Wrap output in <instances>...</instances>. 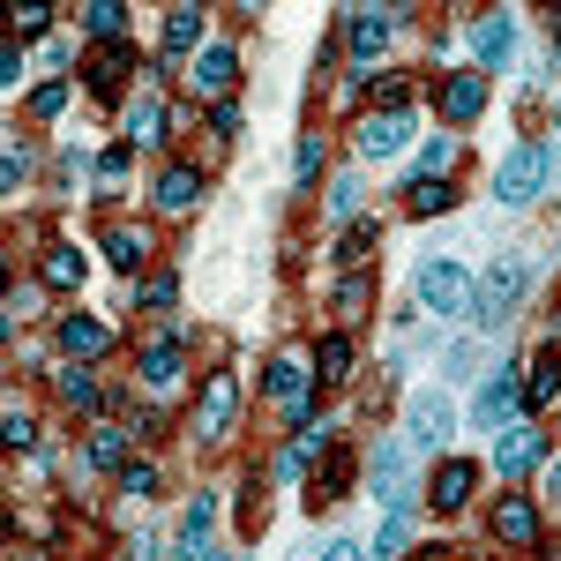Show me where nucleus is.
<instances>
[{
	"label": "nucleus",
	"mask_w": 561,
	"mask_h": 561,
	"mask_svg": "<svg viewBox=\"0 0 561 561\" xmlns=\"http://www.w3.org/2000/svg\"><path fill=\"white\" fill-rule=\"evenodd\" d=\"M539 561H561V539H539Z\"/></svg>",
	"instance_id": "52"
},
{
	"label": "nucleus",
	"mask_w": 561,
	"mask_h": 561,
	"mask_svg": "<svg viewBox=\"0 0 561 561\" xmlns=\"http://www.w3.org/2000/svg\"><path fill=\"white\" fill-rule=\"evenodd\" d=\"M98 180H105V195H113V187L128 180V142H121V150H105V165H98Z\"/></svg>",
	"instance_id": "43"
},
{
	"label": "nucleus",
	"mask_w": 561,
	"mask_h": 561,
	"mask_svg": "<svg viewBox=\"0 0 561 561\" xmlns=\"http://www.w3.org/2000/svg\"><path fill=\"white\" fill-rule=\"evenodd\" d=\"M98 248H105V262H121V270H142V262H150V248H142V232H135V225H105V240H98Z\"/></svg>",
	"instance_id": "24"
},
{
	"label": "nucleus",
	"mask_w": 561,
	"mask_h": 561,
	"mask_svg": "<svg viewBox=\"0 0 561 561\" xmlns=\"http://www.w3.org/2000/svg\"><path fill=\"white\" fill-rule=\"evenodd\" d=\"M113 479H121V494H128V502H150V494H158V465H135V457H128Z\"/></svg>",
	"instance_id": "35"
},
{
	"label": "nucleus",
	"mask_w": 561,
	"mask_h": 561,
	"mask_svg": "<svg viewBox=\"0 0 561 561\" xmlns=\"http://www.w3.org/2000/svg\"><path fill=\"white\" fill-rule=\"evenodd\" d=\"M203 45V8H165V53H195Z\"/></svg>",
	"instance_id": "23"
},
{
	"label": "nucleus",
	"mask_w": 561,
	"mask_h": 561,
	"mask_svg": "<svg viewBox=\"0 0 561 561\" xmlns=\"http://www.w3.org/2000/svg\"><path fill=\"white\" fill-rule=\"evenodd\" d=\"M345 375H352V345H345V337H322V345H314V382L337 389Z\"/></svg>",
	"instance_id": "28"
},
{
	"label": "nucleus",
	"mask_w": 561,
	"mask_h": 561,
	"mask_svg": "<svg viewBox=\"0 0 561 561\" xmlns=\"http://www.w3.org/2000/svg\"><path fill=\"white\" fill-rule=\"evenodd\" d=\"M472 53H479V68H502V60L517 53V23H510V15H479L472 23Z\"/></svg>",
	"instance_id": "18"
},
{
	"label": "nucleus",
	"mask_w": 561,
	"mask_h": 561,
	"mask_svg": "<svg viewBox=\"0 0 561 561\" xmlns=\"http://www.w3.org/2000/svg\"><path fill=\"white\" fill-rule=\"evenodd\" d=\"M375 240H382V225H375V217H352V225H345V240H337V262L375 255Z\"/></svg>",
	"instance_id": "33"
},
{
	"label": "nucleus",
	"mask_w": 561,
	"mask_h": 561,
	"mask_svg": "<svg viewBox=\"0 0 561 561\" xmlns=\"http://www.w3.org/2000/svg\"><path fill=\"white\" fill-rule=\"evenodd\" d=\"M45 23H53V8H15V31H23V38H38Z\"/></svg>",
	"instance_id": "47"
},
{
	"label": "nucleus",
	"mask_w": 561,
	"mask_h": 561,
	"mask_svg": "<svg viewBox=\"0 0 561 561\" xmlns=\"http://www.w3.org/2000/svg\"><path fill=\"white\" fill-rule=\"evenodd\" d=\"M330 217H359V180H337L330 187Z\"/></svg>",
	"instance_id": "42"
},
{
	"label": "nucleus",
	"mask_w": 561,
	"mask_h": 561,
	"mask_svg": "<svg viewBox=\"0 0 561 561\" xmlns=\"http://www.w3.org/2000/svg\"><path fill=\"white\" fill-rule=\"evenodd\" d=\"M465 300H472L465 262H449V255H427V262H420V307H434V314H457Z\"/></svg>",
	"instance_id": "3"
},
{
	"label": "nucleus",
	"mask_w": 561,
	"mask_h": 561,
	"mask_svg": "<svg viewBox=\"0 0 561 561\" xmlns=\"http://www.w3.org/2000/svg\"><path fill=\"white\" fill-rule=\"evenodd\" d=\"M547 502H561V457L547 465Z\"/></svg>",
	"instance_id": "51"
},
{
	"label": "nucleus",
	"mask_w": 561,
	"mask_h": 561,
	"mask_svg": "<svg viewBox=\"0 0 561 561\" xmlns=\"http://www.w3.org/2000/svg\"><path fill=\"white\" fill-rule=\"evenodd\" d=\"M31 113H38V121L68 113V83H38V90H31Z\"/></svg>",
	"instance_id": "39"
},
{
	"label": "nucleus",
	"mask_w": 561,
	"mask_h": 561,
	"mask_svg": "<svg viewBox=\"0 0 561 561\" xmlns=\"http://www.w3.org/2000/svg\"><path fill=\"white\" fill-rule=\"evenodd\" d=\"M389 554H404V510H389V524L375 531V561H389Z\"/></svg>",
	"instance_id": "40"
},
{
	"label": "nucleus",
	"mask_w": 561,
	"mask_h": 561,
	"mask_svg": "<svg viewBox=\"0 0 561 561\" xmlns=\"http://www.w3.org/2000/svg\"><path fill=\"white\" fill-rule=\"evenodd\" d=\"M83 270H90L83 248H45V270H38V277L53 285V293H68V285H83Z\"/></svg>",
	"instance_id": "26"
},
{
	"label": "nucleus",
	"mask_w": 561,
	"mask_h": 561,
	"mask_svg": "<svg viewBox=\"0 0 561 561\" xmlns=\"http://www.w3.org/2000/svg\"><path fill=\"white\" fill-rule=\"evenodd\" d=\"M135 76H142V68H135V45H128V38H121V45H98V60L83 68L90 98H105V105H113V98H121Z\"/></svg>",
	"instance_id": "9"
},
{
	"label": "nucleus",
	"mask_w": 561,
	"mask_h": 561,
	"mask_svg": "<svg viewBox=\"0 0 561 561\" xmlns=\"http://www.w3.org/2000/svg\"><path fill=\"white\" fill-rule=\"evenodd\" d=\"M121 23H128V8H113V0H90L83 8V31L98 45H121Z\"/></svg>",
	"instance_id": "31"
},
{
	"label": "nucleus",
	"mask_w": 561,
	"mask_h": 561,
	"mask_svg": "<svg viewBox=\"0 0 561 561\" xmlns=\"http://www.w3.org/2000/svg\"><path fill=\"white\" fill-rule=\"evenodd\" d=\"M322 180V135L307 128L300 142H293V187H314Z\"/></svg>",
	"instance_id": "32"
},
{
	"label": "nucleus",
	"mask_w": 561,
	"mask_h": 561,
	"mask_svg": "<svg viewBox=\"0 0 561 561\" xmlns=\"http://www.w3.org/2000/svg\"><path fill=\"white\" fill-rule=\"evenodd\" d=\"M173 293H180L173 270H150V277H135V300H142V307H173Z\"/></svg>",
	"instance_id": "36"
},
{
	"label": "nucleus",
	"mask_w": 561,
	"mask_h": 561,
	"mask_svg": "<svg viewBox=\"0 0 561 561\" xmlns=\"http://www.w3.org/2000/svg\"><path fill=\"white\" fill-rule=\"evenodd\" d=\"M314 561H359V547H352V539H330V547H322Z\"/></svg>",
	"instance_id": "49"
},
{
	"label": "nucleus",
	"mask_w": 561,
	"mask_h": 561,
	"mask_svg": "<svg viewBox=\"0 0 561 561\" xmlns=\"http://www.w3.org/2000/svg\"><path fill=\"white\" fill-rule=\"evenodd\" d=\"M337 314H345V322L367 314V277H345V285H337Z\"/></svg>",
	"instance_id": "41"
},
{
	"label": "nucleus",
	"mask_w": 561,
	"mask_h": 561,
	"mask_svg": "<svg viewBox=\"0 0 561 561\" xmlns=\"http://www.w3.org/2000/svg\"><path fill=\"white\" fill-rule=\"evenodd\" d=\"M412 561H457V554H442V547H427V554H412Z\"/></svg>",
	"instance_id": "53"
},
{
	"label": "nucleus",
	"mask_w": 561,
	"mask_h": 561,
	"mask_svg": "<svg viewBox=\"0 0 561 561\" xmlns=\"http://www.w3.org/2000/svg\"><path fill=\"white\" fill-rule=\"evenodd\" d=\"M449 427H457L449 397H442V389H420V397H412V412H404V449H442Z\"/></svg>",
	"instance_id": "5"
},
{
	"label": "nucleus",
	"mask_w": 561,
	"mask_h": 561,
	"mask_svg": "<svg viewBox=\"0 0 561 561\" xmlns=\"http://www.w3.org/2000/svg\"><path fill=\"white\" fill-rule=\"evenodd\" d=\"M479 359H486L479 345H457V352H449V367H442V375H449V382H465V375H472Z\"/></svg>",
	"instance_id": "44"
},
{
	"label": "nucleus",
	"mask_w": 561,
	"mask_h": 561,
	"mask_svg": "<svg viewBox=\"0 0 561 561\" xmlns=\"http://www.w3.org/2000/svg\"><path fill=\"white\" fill-rule=\"evenodd\" d=\"M554 121H561V105H554Z\"/></svg>",
	"instance_id": "56"
},
{
	"label": "nucleus",
	"mask_w": 561,
	"mask_h": 561,
	"mask_svg": "<svg viewBox=\"0 0 561 561\" xmlns=\"http://www.w3.org/2000/svg\"><path fill=\"white\" fill-rule=\"evenodd\" d=\"M23 180H31V150H23V142H8V150H0V195H15Z\"/></svg>",
	"instance_id": "38"
},
{
	"label": "nucleus",
	"mask_w": 561,
	"mask_h": 561,
	"mask_svg": "<svg viewBox=\"0 0 561 561\" xmlns=\"http://www.w3.org/2000/svg\"><path fill=\"white\" fill-rule=\"evenodd\" d=\"M367 479H375V494H382L389 510H412V502H404V442H382V449L367 457Z\"/></svg>",
	"instance_id": "15"
},
{
	"label": "nucleus",
	"mask_w": 561,
	"mask_h": 561,
	"mask_svg": "<svg viewBox=\"0 0 561 561\" xmlns=\"http://www.w3.org/2000/svg\"><path fill=\"white\" fill-rule=\"evenodd\" d=\"M517 293H524V262H494V270H486V285H479L472 293V314H479V330H502V314H510V307H517Z\"/></svg>",
	"instance_id": "4"
},
{
	"label": "nucleus",
	"mask_w": 561,
	"mask_h": 561,
	"mask_svg": "<svg viewBox=\"0 0 561 561\" xmlns=\"http://www.w3.org/2000/svg\"><path fill=\"white\" fill-rule=\"evenodd\" d=\"M434 113H442V121H457V128H465V121H479V113H486V76H479V68L442 76V83H434Z\"/></svg>",
	"instance_id": "10"
},
{
	"label": "nucleus",
	"mask_w": 561,
	"mask_h": 561,
	"mask_svg": "<svg viewBox=\"0 0 561 561\" xmlns=\"http://www.w3.org/2000/svg\"><path fill=\"white\" fill-rule=\"evenodd\" d=\"M105 345H113V322H98V314H60V352H76V359H98Z\"/></svg>",
	"instance_id": "19"
},
{
	"label": "nucleus",
	"mask_w": 561,
	"mask_h": 561,
	"mask_svg": "<svg viewBox=\"0 0 561 561\" xmlns=\"http://www.w3.org/2000/svg\"><path fill=\"white\" fill-rule=\"evenodd\" d=\"M121 128H128V142H165V105L158 98H135L128 113H121Z\"/></svg>",
	"instance_id": "22"
},
{
	"label": "nucleus",
	"mask_w": 561,
	"mask_h": 561,
	"mask_svg": "<svg viewBox=\"0 0 561 561\" xmlns=\"http://www.w3.org/2000/svg\"><path fill=\"white\" fill-rule=\"evenodd\" d=\"M524 404H561V352L547 345L531 359V382H524Z\"/></svg>",
	"instance_id": "21"
},
{
	"label": "nucleus",
	"mask_w": 561,
	"mask_h": 561,
	"mask_svg": "<svg viewBox=\"0 0 561 561\" xmlns=\"http://www.w3.org/2000/svg\"><path fill=\"white\" fill-rule=\"evenodd\" d=\"M90 465H98V472H121V465H128V434L121 427H90Z\"/></svg>",
	"instance_id": "30"
},
{
	"label": "nucleus",
	"mask_w": 561,
	"mask_h": 561,
	"mask_svg": "<svg viewBox=\"0 0 561 561\" xmlns=\"http://www.w3.org/2000/svg\"><path fill=\"white\" fill-rule=\"evenodd\" d=\"M412 142V113H367L359 128H352V150L367 158V165H382V158H397Z\"/></svg>",
	"instance_id": "8"
},
{
	"label": "nucleus",
	"mask_w": 561,
	"mask_h": 561,
	"mask_svg": "<svg viewBox=\"0 0 561 561\" xmlns=\"http://www.w3.org/2000/svg\"><path fill=\"white\" fill-rule=\"evenodd\" d=\"M554 68H561V31H554Z\"/></svg>",
	"instance_id": "54"
},
{
	"label": "nucleus",
	"mask_w": 561,
	"mask_h": 561,
	"mask_svg": "<svg viewBox=\"0 0 561 561\" xmlns=\"http://www.w3.org/2000/svg\"><path fill=\"white\" fill-rule=\"evenodd\" d=\"M8 561H45V554H8Z\"/></svg>",
	"instance_id": "55"
},
{
	"label": "nucleus",
	"mask_w": 561,
	"mask_h": 561,
	"mask_svg": "<svg viewBox=\"0 0 561 561\" xmlns=\"http://www.w3.org/2000/svg\"><path fill=\"white\" fill-rule=\"evenodd\" d=\"M449 203H457L449 180H412V187H404V210H412V217H442Z\"/></svg>",
	"instance_id": "27"
},
{
	"label": "nucleus",
	"mask_w": 561,
	"mask_h": 561,
	"mask_svg": "<svg viewBox=\"0 0 561 561\" xmlns=\"http://www.w3.org/2000/svg\"><path fill=\"white\" fill-rule=\"evenodd\" d=\"M472 486H479V465L442 457V465H434V479H427V510H442V517H449V510H465V502H472Z\"/></svg>",
	"instance_id": "11"
},
{
	"label": "nucleus",
	"mask_w": 561,
	"mask_h": 561,
	"mask_svg": "<svg viewBox=\"0 0 561 561\" xmlns=\"http://www.w3.org/2000/svg\"><path fill=\"white\" fill-rule=\"evenodd\" d=\"M449 165H457V142H449V135H434L427 150H420V165H412V180H449Z\"/></svg>",
	"instance_id": "34"
},
{
	"label": "nucleus",
	"mask_w": 561,
	"mask_h": 561,
	"mask_svg": "<svg viewBox=\"0 0 561 561\" xmlns=\"http://www.w3.org/2000/svg\"><path fill=\"white\" fill-rule=\"evenodd\" d=\"M8 449H38V434H31V420H23V404L8 412Z\"/></svg>",
	"instance_id": "45"
},
{
	"label": "nucleus",
	"mask_w": 561,
	"mask_h": 561,
	"mask_svg": "<svg viewBox=\"0 0 561 561\" xmlns=\"http://www.w3.org/2000/svg\"><path fill=\"white\" fill-rule=\"evenodd\" d=\"M210 517H217L210 494H195V502H187V517H180V554H187V561L203 554V539H210Z\"/></svg>",
	"instance_id": "29"
},
{
	"label": "nucleus",
	"mask_w": 561,
	"mask_h": 561,
	"mask_svg": "<svg viewBox=\"0 0 561 561\" xmlns=\"http://www.w3.org/2000/svg\"><path fill=\"white\" fill-rule=\"evenodd\" d=\"M23 314H31V285H8V330H23Z\"/></svg>",
	"instance_id": "48"
},
{
	"label": "nucleus",
	"mask_w": 561,
	"mask_h": 561,
	"mask_svg": "<svg viewBox=\"0 0 561 561\" xmlns=\"http://www.w3.org/2000/svg\"><path fill=\"white\" fill-rule=\"evenodd\" d=\"M180 375H187V352L180 345H150L142 352V389H173Z\"/></svg>",
	"instance_id": "20"
},
{
	"label": "nucleus",
	"mask_w": 561,
	"mask_h": 561,
	"mask_svg": "<svg viewBox=\"0 0 561 561\" xmlns=\"http://www.w3.org/2000/svg\"><path fill=\"white\" fill-rule=\"evenodd\" d=\"M367 90H375V105H382V113H404V98H412V76H367Z\"/></svg>",
	"instance_id": "37"
},
{
	"label": "nucleus",
	"mask_w": 561,
	"mask_h": 561,
	"mask_svg": "<svg viewBox=\"0 0 561 561\" xmlns=\"http://www.w3.org/2000/svg\"><path fill=\"white\" fill-rule=\"evenodd\" d=\"M517 404H524V375H517V367H494L486 389H479V404H472V427L479 434H502V420H517Z\"/></svg>",
	"instance_id": "6"
},
{
	"label": "nucleus",
	"mask_w": 561,
	"mask_h": 561,
	"mask_svg": "<svg viewBox=\"0 0 561 561\" xmlns=\"http://www.w3.org/2000/svg\"><path fill=\"white\" fill-rule=\"evenodd\" d=\"M128 561H158V531H142V539L128 547Z\"/></svg>",
	"instance_id": "50"
},
{
	"label": "nucleus",
	"mask_w": 561,
	"mask_h": 561,
	"mask_svg": "<svg viewBox=\"0 0 561 561\" xmlns=\"http://www.w3.org/2000/svg\"><path fill=\"white\" fill-rule=\"evenodd\" d=\"M345 23H352V31H345L352 60H375V53L389 45V31H397V15H382V8H352Z\"/></svg>",
	"instance_id": "14"
},
{
	"label": "nucleus",
	"mask_w": 561,
	"mask_h": 561,
	"mask_svg": "<svg viewBox=\"0 0 561 561\" xmlns=\"http://www.w3.org/2000/svg\"><path fill=\"white\" fill-rule=\"evenodd\" d=\"M195 203H203V173H195V165H165V173H158V210L187 217Z\"/></svg>",
	"instance_id": "17"
},
{
	"label": "nucleus",
	"mask_w": 561,
	"mask_h": 561,
	"mask_svg": "<svg viewBox=\"0 0 561 561\" xmlns=\"http://www.w3.org/2000/svg\"><path fill=\"white\" fill-rule=\"evenodd\" d=\"M547 142H517L510 158H502V173H494V195H502V210H524V203H539V187H547Z\"/></svg>",
	"instance_id": "1"
},
{
	"label": "nucleus",
	"mask_w": 561,
	"mask_h": 561,
	"mask_svg": "<svg viewBox=\"0 0 561 561\" xmlns=\"http://www.w3.org/2000/svg\"><path fill=\"white\" fill-rule=\"evenodd\" d=\"M494 539H502V547H539V510H531V502H517V494H510V502H494Z\"/></svg>",
	"instance_id": "16"
},
{
	"label": "nucleus",
	"mask_w": 561,
	"mask_h": 561,
	"mask_svg": "<svg viewBox=\"0 0 561 561\" xmlns=\"http://www.w3.org/2000/svg\"><path fill=\"white\" fill-rule=\"evenodd\" d=\"M53 389H60V404H68V412H98V375H90V367H60Z\"/></svg>",
	"instance_id": "25"
},
{
	"label": "nucleus",
	"mask_w": 561,
	"mask_h": 561,
	"mask_svg": "<svg viewBox=\"0 0 561 561\" xmlns=\"http://www.w3.org/2000/svg\"><path fill=\"white\" fill-rule=\"evenodd\" d=\"M232 83H240V53H232V45H203L195 68H187V90H195V98H217V105H232Z\"/></svg>",
	"instance_id": "7"
},
{
	"label": "nucleus",
	"mask_w": 561,
	"mask_h": 561,
	"mask_svg": "<svg viewBox=\"0 0 561 561\" xmlns=\"http://www.w3.org/2000/svg\"><path fill=\"white\" fill-rule=\"evenodd\" d=\"M539 465H547V434L539 427H510L494 442V472L502 479H524V472H539Z\"/></svg>",
	"instance_id": "12"
},
{
	"label": "nucleus",
	"mask_w": 561,
	"mask_h": 561,
	"mask_svg": "<svg viewBox=\"0 0 561 561\" xmlns=\"http://www.w3.org/2000/svg\"><path fill=\"white\" fill-rule=\"evenodd\" d=\"M262 382H270L277 404H300V397H314V359H307V352H277Z\"/></svg>",
	"instance_id": "13"
},
{
	"label": "nucleus",
	"mask_w": 561,
	"mask_h": 561,
	"mask_svg": "<svg viewBox=\"0 0 561 561\" xmlns=\"http://www.w3.org/2000/svg\"><path fill=\"white\" fill-rule=\"evenodd\" d=\"M232 412H240V375H210V382H203V397H195V420H187V427H195V442H203V449H217V442L232 434Z\"/></svg>",
	"instance_id": "2"
},
{
	"label": "nucleus",
	"mask_w": 561,
	"mask_h": 561,
	"mask_svg": "<svg viewBox=\"0 0 561 561\" xmlns=\"http://www.w3.org/2000/svg\"><path fill=\"white\" fill-rule=\"evenodd\" d=\"M262 524H270V502L248 494V502H240V531H262Z\"/></svg>",
	"instance_id": "46"
}]
</instances>
